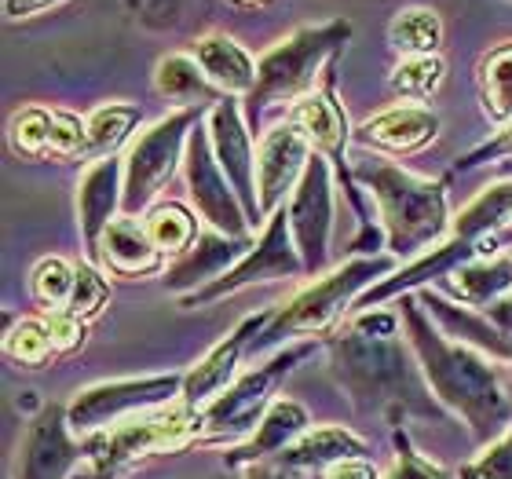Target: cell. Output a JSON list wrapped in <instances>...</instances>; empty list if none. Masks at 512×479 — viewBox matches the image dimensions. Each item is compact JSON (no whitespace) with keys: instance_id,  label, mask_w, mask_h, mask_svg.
<instances>
[{"instance_id":"1","label":"cell","mask_w":512,"mask_h":479,"mask_svg":"<svg viewBox=\"0 0 512 479\" xmlns=\"http://www.w3.org/2000/svg\"><path fill=\"white\" fill-rule=\"evenodd\" d=\"M399 319L406 326V344L414 348L428 388L443 403V410L461 417L476 439H491L494 432L509 428L512 403L502 388V377L494 370V359L450 341L447 333L428 319L417 293L399 297Z\"/></svg>"},{"instance_id":"2","label":"cell","mask_w":512,"mask_h":479,"mask_svg":"<svg viewBox=\"0 0 512 479\" xmlns=\"http://www.w3.org/2000/svg\"><path fill=\"white\" fill-rule=\"evenodd\" d=\"M326 355L333 381L355 410L384 417L388 425L403 417H443V403L428 388L414 348L399 337H370L344 326L326 341Z\"/></svg>"},{"instance_id":"3","label":"cell","mask_w":512,"mask_h":479,"mask_svg":"<svg viewBox=\"0 0 512 479\" xmlns=\"http://www.w3.org/2000/svg\"><path fill=\"white\" fill-rule=\"evenodd\" d=\"M355 183L370 194L384 227V249L399 256H421L443 242L454 216L447 202V180H425L388 158H366L352 165Z\"/></svg>"},{"instance_id":"4","label":"cell","mask_w":512,"mask_h":479,"mask_svg":"<svg viewBox=\"0 0 512 479\" xmlns=\"http://www.w3.org/2000/svg\"><path fill=\"white\" fill-rule=\"evenodd\" d=\"M352 41V22L330 19L319 26H300L256 59V88L246 96L249 128H260L267 110H293L326 81L337 66L344 44Z\"/></svg>"},{"instance_id":"5","label":"cell","mask_w":512,"mask_h":479,"mask_svg":"<svg viewBox=\"0 0 512 479\" xmlns=\"http://www.w3.org/2000/svg\"><path fill=\"white\" fill-rule=\"evenodd\" d=\"M392 271H395L392 253L352 256V260L337 264L333 271L315 278L311 286L300 289L289 304L275 308V319L267 322V330L253 341L249 355L264 352L271 344H282L286 337H322L333 322L341 319L348 304H359V297H363L366 289L377 286Z\"/></svg>"},{"instance_id":"6","label":"cell","mask_w":512,"mask_h":479,"mask_svg":"<svg viewBox=\"0 0 512 479\" xmlns=\"http://www.w3.org/2000/svg\"><path fill=\"white\" fill-rule=\"evenodd\" d=\"M319 352L315 337L286 344L282 352H275L267 362L253 366L246 377H238L227 392H220L209 406L198 410V436L194 443L213 447V443H246L256 432V425L264 421L267 406L275 403V388L286 381L289 373L297 370L308 355Z\"/></svg>"},{"instance_id":"7","label":"cell","mask_w":512,"mask_h":479,"mask_svg":"<svg viewBox=\"0 0 512 479\" xmlns=\"http://www.w3.org/2000/svg\"><path fill=\"white\" fill-rule=\"evenodd\" d=\"M198 436V410L187 406L183 399L169 406H158L150 414H139L132 421L99 432L85 439V479H118L139 461L154 458V454H169Z\"/></svg>"},{"instance_id":"8","label":"cell","mask_w":512,"mask_h":479,"mask_svg":"<svg viewBox=\"0 0 512 479\" xmlns=\"http://www.w3.org/2000/svg\"><path fill=\"white\" fill-rule=\"evenodd\" d=\"M209 110H172L169 118L154 121L147 132L132 139L125 154V216H147L176 172H183L187 143L194 125Z\"/></svg>"},{"instance_id":"9","label":"cell","mask_w":512,"mask_h":479,"mask_svg":"<svg viewBox=\"0 0 512 479\" xmlns=\"http://www.w3.org/2000/svg\"><path fill=\"white\" fill-rule=\"evenodd\" d=\"M183 377L187 373H147V377H121V381L92 384L85 392H77L74 403L66 406L70 428L81 439H88L121 425V421H132V417L150 414L158 406L176 403L183 395Z\"/></svg>"},{"instance_id":"10","label":"cell","mask_w":512,"mask_h":479,"mask_svg":"<svg viewBox=\"0 0 512 479\" xmlns=\"http://www.w3.org/2000/svg\"><path fill=\"white\" fill-rule=\"evenodd\" d=\"M297 275H304V260H300L297 242L289 235V216H286V205H282L275 216H267V224L260 231V238L253 242V249L227 275H220L205 289L191 293V297H183L180 304L183 308H205V304L224 300L231 293H242V289L256 286V282H278V278H297Z\"/></svg>"},{"instance_id":"11","label":"cell","mask_w":512,"mask_h":479,"mask_svg":"<svg viewBox=\"0 0 512 479\" xmlns=\"http://www.w3.org/2000/svg\"><path fill=\"white\" fill-rule=\"evenodd\" d=\"M286 216H289V235H293L300 260H304V275H319L322 267H326V260H330L333 216H337L333 165L322 154H311L297 191L289 194Z\"/></svg>"},{"instance_id":"12","label":"cell","mask_w":512,"mask_h":479,"mask_svg":"<svg viewBox=\"0 0 512 479\" xmlns=\"http://www.w3.org/2000/svg\"><path fill=\"white\" fill-rule=\"evenodd\" d=\"M183 183H187V198H191L194 213L205 220V227H213V231L231 235V238H249L253 224H249V216H246V209H242V202H238L235 187L227 180V172L220 169V161H216L205 118L194 125L191 143H187Z\"/></svg>"},{"instance_id":"13","label":"cell","mask_w":512,"mask_h":479,"mask_svg":"<svg viewBox=\"0 0 512 479\" xmlns=\"http://www.w3.org/2000/svg\"><path fill=\"white\" fill-rule=\"evenodd\" d=\"M205 125H209V139H213V154L220 161V169L227 172V180L235 187L238 202L246 209L249 224L260 227L267 224L264 213H260V191H256V147H253V128L246 121V110L238 99H220L209 114H205Z\"/></svg>"},{"instance_id":"14","label":"cell","mask_w":512,"mask_h":479,"mask_svg":"<svg viewBox=\"0 0 512 479\" xmlns=\"http://www.w3.org/2000/svg\"><path fill=\"white\" fill-rule=\"evenodd\" d=\"M88 450L74 439L66 406L52 403L26 425L15 458V479H70L81 472Z\"/></svg>"},{"instance_id":"15","label":"cell","mask_w":512,"mask_h":479,"mask_svg":"<svg viewBox=\"0 0 512 479\" xmlns=\"http://www.w3.org/2000/svg\"><path fill=\"white\" fill-rule=\"evenodd\" d=\"M311 143L304 139L293 121L286 125H271L256 143V191H260V213L275 216L286 198L297 191L300 176L311 161Z\"/></svg>"},{"instance_id":"16","label":"cell","mask_w":512,"mask_h":479,"mask_svg":"<svg viewBox=\"0 0 512 479\" xmlns=\"http://www.w3.org/2000/svg\"><path fill=\"white\" fill-rule=\"evenodd\" d=\"M271 319H275V308L260 311V315H246L235 330L227 333L224 341H216L213 348L187 370V377H183V395H180L183 403L194 406V410H202V406L213 403L220 392H227V388L235 384L238 362L246 359L253 341L267 330Z\"/></svg>"},{"instance_id":"17","label":"cell","mask_w":512,"mask_h":479,"mask_svg":"<svg viewBox=\"0 0 512 479\" xmlns=\"http://www.w3.org/2000/svg\"><path fill=\"white\" fill-rule=\"evenodd\" d=\"M494 253H502V249H498V238H491V242H465V238H447V242H439L436 249H428V253L417 256L410 267H399V271H392L388 278H381L377 286L366 289L355 308H363V311L381 308L384 300H399L403 293L428 289V282L450 278L461 264H469V260H476V256H494Z\"/></svg>"},{"instance_id":"18","label":"cell","mask_w":512,"mask_h":479,"mask_svg":"<svg viewBox=\"0 0 512 479\" xmlns=\"http://www.w3.org/2000/svg\"><path fill=\"white\" fill-rule=\"evenodd\" d=\"M118 216H125V161L99 158L81 172L77 183V227L92 264H99V242Z\"/></svg>"},{"instance_id":"19","label":"cell","mask_w":512,"mask_h":479,"mask_svg":"<svg viewBox=\"0 0 512 479\" xmlns=\"http://www.w3.org/2000/svg\"><path fill=\"white\" fill-rule=\"evenodd\" d=\"M417 300H421V308L428 311V319L436 322L454 344L476 348V352H483L494 362H512V337L487 315V311L469 308V304L461 308V304H454L450 297L436 293L432 286L417 289Z\"/></svg>"},{"instance_id":"20","label":"cell","mask_w":512,"mask_h":479,"mask_svg":"<svg viewBox=\"0 0 512 479\" xmlns=\"http://www.w3.org/2000/svg\"><path fill=\"white\" fill-rule=\"evenodd\" d=\"M249 249H253V238H231V235L213 231V227H205L191 253H183L180 260L165 271V289L176 293L180 300L191 297V293L205 289L220 275H227Z\"/></svg>"},{"instance_id":"21","label":"cell","mask_w":512,"mask_h":479,"mask_svg":"<svg viewBox=\"0 0 512 479\" xmlns=\"http://www.w3.org/2000/svg\"><path fill=\"white\" fill-rule=\"evenodd\" d=\"M439 136V114L425 103H395V107L381 110L370 121L355 128V139L366 147L381 150V154H414L425 150L428 143H436Z\"/></svg>"},{"instance_id":"22","label":"cell","mask_w":512,"mask_h":479,"mask_svg":"<svg viewBox=\"0 0 512 479\" xmlns=\"http://www.w3.org/2000/svg\"><path fill=\"white\" fill-rule=\"evenodd\" d=\"M311 432V417L308 410L297 403V399H286V395H278L275 403L267 406L264 421L256 425V432L246 439V443H238L235 450H227L224 454V465L227 469H249V465H260V461H271L278 458L282 450H289L297 439H304Z\"/></svg>"},{"instance_id":"23","label":"cell","mask_w":512,"mask_h":479,"mask_svg":"<svg viewBox=\"0 0 512 479\" xmlns=\"http://www.w3.org/2000/svg\"><path fill=\"white\" fill-rule=\"evenodd\" d=\"M169 256L161 253L139 216H118L99 242V267L118 278L158 275Z\"/></svg>"},{"instance_id":"24","label":"cell","mask_w":512,"mask_h":479,"mask_svg":"<svg viewBox=\"0 0 512 479\" xmlns=\"http://www.w3.org/2000/svg\"><path fill=\"white\" fill-rule=\"evenodd\" d=\"M194 59L202 63V70L209 74L224 96L238 99V96H249L256 88V59L235 41V37H227V33H205L194 41Z\"/></svg>"},{"instance_id":"25","label":"cell","mask_w":512,"mask_h":479,"mask_svg":"<svg viewBox=\"0 0 512 479\" xmlns=\"http://www.w3.org/2000/svg\"><path fill=\"white\" fill-rule=\"evenodd\" d=\"M154 92L161 99L176 103L180 110H213L220 99H227L220 88L209 81L202 63L187 52L161 55L154 66Z\"/></svg>"},{"instance_id":"26","label":"cell","mask_w":512,"mask_h":479,"mask_svg":"<svg viewBox=\"0 0 512 479\" xmlns=\"http://www.w3.org/2000/svg\"><path fill=\"white\" fill-rule=\"evenodd\" d=\"M370 454V443L363 436H355L352 428L341 425H326V428H311L308 436L297 439L289 450L278 454V461L286 465H297V469H311V472H330L333 465L352 458H366Z\"/></svg>"},{"instance_id":"27","label":"cell","mask_w":512,"mask_h":479,"mask_svg":"<svg viewBox=\"0 0 512 479\" xmlns=\"http://www.w3.org/2000/svg\"><path fill=\"white\" fill-rule=\"evenodd\" d=\"M450 289H454V297H461V304L487 311L494 300L512 293V253L476 256L469 264H461L450 275Z\"/></svg>"},{"instance_id":"28","label":"cell","mask_w":512,"mask_h":479,"mask_svg":"<svg viewBox=\"0 0 512 479\" xmlns=\"http://www.w3.org/2000/svg\"><path fill=\"white\" fill-rule=\"evenodd\" d=\"M512 224V180L491 183L487 191L472 198L450 224V238H465V242H491L498 227Z\"/></svg>"},{"instance_id":"29","label":"cell","mask_w":512,"mask_h":479,"mask_svg":"<svg viewBox=\"0 0 512 479\" xmlns=\"http://www.w3.org/2000/svg\"><path fill=\"white\" fill-rule=\"evenodd\" d=\"M443 37H447V30H443L439 11L425 8V4L399 8L388 22V44L399 59L403 55H439Z\"/></svg>"},{"instance_id":"30","label":"cell","mask_w":512,"mask_h":479,"mask_svg":"<svg viewBox=\"0 0 512 479\" xmlns=\"http://www.w3.org/2000/svg\"><path fill=\"white\" fill-rule=\"evenodd\" d=\"M476 85H480V103L487 121L494 125H512V41L494 44L491 52L480 59L476 70Z\"/></svg>"},{"instance_id":"31","label":"cell","mask_w":512,"mask_h":479,"mask_svg":"<svg viewBox=\"0 0 512 479\" xmlns=\"http://www.w3.org/2000/svg\"><path fill=\"white\" fill-rule=\"evenodd\" d=\"M143 110L136 103H103L85 118L88 147L85 158H118V150L128 143V136L139 128Z\"/></svg>"},{"instance_id":"32","label":"cell","mask_w":512,"mask_h":479,"mask_svg":"<svg viewBox=\"0 0 512 479\" xmlns=\"http://www.w3.org/2000/svg\"><path fill=\"white\" fill-rule=\"evenodd\" d=\"M143 227H147V235L154 238L165 256H176L180 260L183 253H191L194 242L202 238L198 231V213H191L187 205L180 202H158L143 216Z\"/></svg>"},{"instance_id":"33","label":"cell","mask_w":512,"mask_h":479,"mask_svg":"<svg viewBox=\"0 0 512 479\" xmlns=\"http://www.w3.org/2000/svg\"><path fill=\"white\" fill-rule=\"evenodd\" d=\"M447 81L443 55H403L388 74V88L403 103H428Z\"/></svg>"},{"instance_id":"34","label":"cell","mask_w":512,"mask_h":479,"mask_svg":"<svg viewBox=\"0 0 512 479\" xmlns=\"http://www.w3.org/2000/svg\"><path fill=\"white\" fill-rule=\"evenodd\" d=\"M8 143L19 158H55V107H26L8 125Z\"/></svg>"},{"instance_id":"35","label":"cell","mask_w":512,"mask_h":479,"mask_svg":"<svg viewBox=\"0 0 512 479\" xmlns=\"http://www.w3.org/2000/svg\"><path fill=\"white\" fill-rule=\"evenodd\" d=\"M4 355L11 362H19V366H44V362L52 359L55 348H52V337H48V326H44L41 315H30V319H19L4 333Z\"/></svg>"},{"instance_id":"36","label":"cell","mask_w":512,"mask_h":479,"mask_svg":"<svg viewBox=\"0 0 512 479\" xmlns=\"http://www.w3.org/2000/svg\"><path fill=\"white\" fill-rule=\"evenodd\" d=\"M77 264L63 260V256H44L41 264L30 271V293L44 311L66 308V300L74 293Z\"/></svg>"},{"instance_id":"37","label":"cell","mask_w":512,"mask_h":479,"mask_svg":"<svg viewBox=\"0 0 512 479\" xmlns=\"http://www.w3.org/2000/svg\"><path fill=\"white\" fill-rule=\"evenodd\" d=\"M107 300H110V282H107V275H103V267L92 264V260H81V264H77V278H74V293L66 300V311L77 315L81 322H88L107 308Z\"/></svg>"},{"instance_id":"38","label":"cell","mask_w":512,"mask_h":479,"mask_svg":"<svg viewBox=\"0 0 512 479\" xmlns=\"http://www.w3.org/2000/svg\"><path fill=\"white\" fill-rule=\"evenodd\" d=\"M458 479H512V421L494 443H487L476 458L461 465Z\"/></svg>"},{"instance_id":"39","label":"cell","mask_w":512,"mask_h":479,"mask_svg":"<svg viewBox=\"0 0 512 479\" xmlns=\"http://www.w3.org/2000/svg\"><path fill=\"white\" fill-rule=\"evenodd\" d=\"M194 0H125V11L147 30H172L191 11Z\"/></svg>"},{"instance_id":"40","label":"cell","mask_w":512,"mask_h":479,"mask_svg":"<svg viewBox=\"0 0 512 479\" xmlns=\"http://www.w3.org/2000/svg\"><path fill=\"white\" fill-rule=\"evenodd\" d=\"M381 479H450V472L432 465L428 458H421V454L410 447L406 432H395V458H392V465L384 469Z\"/></svg>"},{"instance_id":"41","label":"cell","mask_w":512,"mask_h":479,"mask_svg":"<svg viewBox=\"0 0 512 479\" xmlns=\"http://www.w3.org/2000/svg\"><path fill=\"white\" fill-rule=\"evenodd\" d=\"M44 326H48V337H52V348L55 355H70L77 352L88 337V322H81L77 315H70L66 308H52V311H41Z\"/></svg>"},{"instance_id":"42","label":"cell","mask_w":512,"mask_h":479,"mask_svg":"<svg viewBox=\"0 0 512 479\" xmlns=\"http://www.w3.org/2000/svg\"><path fill=\"white\" fill-rule=\"evenodd\" d=\"M502 158H512V125H505L502 132H494V139H487V143H480L476 150H469L465 158L454 161L450 176H461V172L480 169L487 161H502Z\"/></svg>"},{"instance_id":"43","label":"cell","mask_w":512,"mask_h":479,"mask_svg":"<svg viewBox=\"0 0 512 479\" xmlns=\"http://www.w3.org/2000/svg\"><path fill=\"white\" fill-rule=\"evenodd\" d=\"M242 479H326V472H311V469H297V465H286V461H260V465H249Z\"/></svg>"},{"instance_id":"44","label":"cell","mask_w":512,"mask_h":479,"mask_svg":"<svg viewBox=\"0 0 512 479\" xmlns=\"http://www.w3.org/2000/svg\"><path fill=\"white\" fill-rule=\"evenodd\" d=\"M59 4H66V0H4V19L8 22L37 19V15L59 8Z\"/></svg>"},{"instance_id":"45","label":"cell","mask_w":512,"mask_h":479,"mask_svg":"<svg viewBox=\"0 0 512 479\" xmlns=\"http://www.w3.org/2000/svg\"><path fill=\"white\" fill-rule=\"evenodd\" d=\"M326 479H381V476H377V469L366 458H352V461L333 465V469L326 472Z\"/></svg>"},{"instance_id":"46","label":"cell","mask_w":512,"mask_h":479,"mask_svg":"<svg viewBox=\"0 0 512 479\" xmlns=\"http://www.w3.org/2000/svg\"><path fill=\"white\" fill-rule=\"evenodd\" d=\"M487 315H491V319L512 337V293H509V297H502V300H494L491 308H487Z\"/></svg>"},{"instance_id":"47","label":"cell","mask_w":512,"mask_h":479,"mask_svg":"<svg viewBox=\"0 0 512 479\" xmlns=\"http://www.w3.org/2000/svg\"><path fill=\"white\" fill-rule=\"evenodd\" d=\"M235 8H246V11H260V8H267L271 0H231Z\"/></svg>"}]
</instances>
